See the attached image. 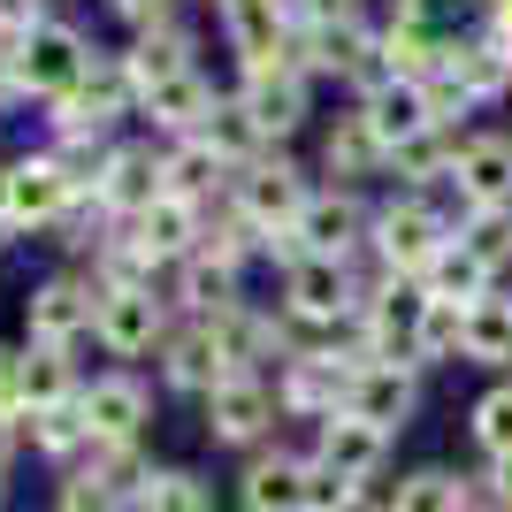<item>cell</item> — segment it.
I'll return each mask as SVG.
<instances>
[{
	"mask_svg": "<svg viewBox=\"0 0 512 512\" xmlns=\"http://www.w3.org/2000/svg\"><path fill=\"white\" fill-rule=\"evenodd\" d=\"M451 237H459V214L451 207H436L428 192H398L383 214H375L367 245H375V260H383V276H413L421 283V268L444 253Z\"/></svg>",
	"mask_w": 512,
	"mask_h": 512,
	"instance_id": "obj_1",
	"label": "cell"
},
{
	"mask_svg": "<svg viewBox=\"0 0 512 512\" xmlns=\"http://www.w3.org/2000/svg\"><path fill=\"white\" fill-rule=\"evenodd\" d=\"M77 207L69 192V176L54 169V153H23L0 169V230H46V222H62Z\"/></svg>",
	"mask_w": 512,
	"mask_h": 512,
	"instance_id": "obj_2",
	"label": "cell"
},
{
	"mask_svg": "<svg viewBox=\"0 0 512 512\" xmlns=\"http://www.w3.org/2000/svg\"><path fill=\"white\" fill-rule=\"evenodd\" d=\"M352 383H360V367L344 360V352H306V360H283L276 398H283V413H299V421H337V413L352 406Z\"/></svg>",
	"mask_w": 512,
	"mask_h": 512,
	"instance_id": "obj_3",
	"label": "cell"
},
{
	"mask_svg": "<svg viewBox=\"0 0 512 512\" xmlns=\"http://www.w3.org/2000/svg\"><path fill=\"white\" fill-rule=\"evenodd\" d=\"M130 100H138V85H130L123 54H92V69L77 77V92L54 100V123H62V138H100Z\"/></svg>",
	"mask_w": 512,
	"mask_h": 512,
	"instance_id": "obj_4",
	"label": "cell"
},
{
	"mask_svg": "<svg viewBox=\"0 0 512 512\" xmlns=\"http://www.w3.org/2000/svg\"><path fill=\"white\" fill-rule=\"evenodd\" d=\"M85 69H92V46L77 39L69 23H39V31L23 39V54H16V85L39 92V100H69Z\"/></svg>",
	"mask_w": 512,
	"mask_h": 512,
	"instance_id": "obj_5",
	"label": "cell"
},
{
	"mask_svg": "<svg viewBox=\"0 0 512 512\" xmlns=\"http://www.w3.org/2000/svg\"><path fill=\"white\" fill-rule=\"evenodd\" d=\"M283 306L299 321H314V329H337V321H360L367 291L352 283L344 260H299V268L283 276Z\"/></svg>",
	"mask_w": 512,
	"mask_h": 512,
	"instance_id": "obj_6",
	"label": "cell"
},
{
	"mask_svg": "<svg viewBox=\"0 0 512 512\" xmlns=\"http://www.w3.org/2000/svg\"><path fill=\"white\" fill-rule=\"evenodd\" d=\"M92 321H100V291L77 283V276H54L23 299V329H31V344H46V352H69Z\"/></svg>",
	"mask_w": 512,
	"mask_h": 512,
	"instance_id": "obj_7",
	"label": "cell"
},
{
	"mask_svg": "<svg viewBox=\"0 0 512 512\" xmlns=\"http://www.w3.org/2000/svg\"><path fill=\"white\" fill-rule=\"evenodd\" d=\"M283 398L268 375H230L222 390H207V436L214 444H260L268 428H276Z\"/></svg>",
	"mask_w": 512,
	"mask_h": 512,
	"instance_id": "obj_8",
	"label": "cell"
},
{
	"mask_svg": "<svg viewBox=\"0 0 512 512\" xmlns=\"http://www.w3.org/2000/svg\"><path fill=\"white\" fill-rule=\"evenodd\" d=\"M306 176L291 169V161H283V153H260V161H245V169H237V207L253 214L260 230H291V222H299L306 214Z\"/></svg>",
	"mask_w": 512,
	"mask_h": 512,
	"instance_id": "obj_9",
	"label": "cell"
},
{
	"mask_svg": "<svg viewBox=\"0 0 512 512\" xmlns=\"http://www.w3.org/2000/svg\"><path fill=\"white\" fill-rule=\"evenodd\" d=\"M451 192H459V214L467 207H512V130H482V138L459 146Z\"/></svg>",
	"mask_w": 512,
	"mask_h": 512,
	"instance_id": "obj_10",
	"label": "cell"
},
{
	"mask_svg": "<svg viewBox=\"0 0 512 512\" xmlns=\"http://www.w3.org/2000/svg\"><path fill=\"white\" fill-rule=\"evenodd\" d=\"M367 230H375V214H367L352 192H314L306 214H299V237H306L314 260H352L367 245Z\"/></svg>",
	"mask_w": 512,
	"mask_h": 512,
	"instance_id": "obj_11",
	"label": "cell"
},
{
	"mask_svg": "<svg viewBox=\"0 0 512 512\" xmlns=\"http://www.w3.org/2000/svg\"><path fill=\"white\" fill-rule=\"evenodd\" d=\"M92 337H100L115 360H138V352H153V344L169 337V306L153 299V291H115V299H100Z\"/></svg>",
	"mask_w": 512,
	"mask_h": 512,
	"instance_id": "obj_12",
	"label": "cell"
},
{
	"mask_svg": "<svg viewBox=\"0 0 512 512\" xmlns=\"http://www.w3.org/2000/svg\"><path fill=\"white\" fill-rule=\"evenodd\" d=\"M161 192H169V184H161V161H153V146H115V153H107L100 192H92V207H100V214H123V222H138V214H146Z\"/></svg>",
	"mask_w": 512,
	"mask_h": 512,
	"instance_id": "obj_13",
	"label": "cell"
},
{
	"mask_svg": "<svg viewBox=\"0 0 512 512\" xmlns=\"http://www.w3.org/2000/svg\"><path fill=\"white\" fill-rule=\"evenodd\" d=\"M153 398L138 375H100V383H85V428L92 444H138V428H146Z\"/></svg>",
	"mask_w": 512,
	"mask_h": 512,
	"instance_id": "obj_14",
	"label": "cell"
},
{
	"mask_svg": "<svg viewBox=\"0 0 512 512\" xmlns=\"http://www.w3.org/2000/svg\"><path fill=\"white\" fill-rule=\"evenodd\" d=\"M360 123L375 130V146H383V153H398L406 138L436 130V115H428V92H421V85H398V77H390V85H375V92L360 100Z\"/></svg>",
	"mask_w": 512,
	"mask_h": 512,
	"instance_id": "obj_15",
	"label": "cell"
},
{
	"mask_svg": "<svg viewBox=\"0 0 512 512\" xmlns=\"http://www.w3.org/2000/svg\"><path fill=\"white\" fill-rule=\"evenodd\" d=\"M161 375H169L176 390H199V398H207V390H222V383H230L237 367H230V352L214 344V329H207V321H192L184 337H169V344H161Z\"/></svg>",
	"mask_w": 512,
	"mask_h": 512,
	"instance_id": "obj_16",
	"label": "cell"
},
{
	"mask_svg": "<svg viewBox=\"0 0 512 512\" xmlns=\"http://www.w3.org/2000/svg\"><path fill=\"white\" fill-rule=\"evenodd\" d=\"M237 497H245V512H306V459H291V451H253Z\"/></svg>",
	"mask_w": 512,
	"mask_h": 512,
	"instance_id": "obj_17",
	"label": "cell"
},
{
	"mask_svg": "<svg viewBox=\"0 0 512 512\" xmlns=\"http://www.w3.org/2000/svg\"><path fill=\"white\" fill-rule=\"evenodd\" d=\"M321 467H337L344 482H367V474H383V459H390V436L383 428H367V421H352V413H337V421H321V451H314Z\"/></svg>",
	"mask_w": 512,
	"mask_h": 512,
	"instance_id": "obj_18",
	"label": "cell"
},
{
	"mask_svg": "<svg viewBox=\"0 0 512 512\" xmlns=\"http://www.w3.org/2000/svg\"><path fill=\"white\" fill-rule=\"evenodd\" d=\"M352 421H367V428H406L413 421V367H360V383H352Z\"/></svg>",
	"mask_w": 512,
	"mask_h": 512,
	"instance_id": "obj_19",
	"label": "cell"
},
{
	"mask_svg": "<svg viewBox=\"0 0 512 512\" xmlns=\"http://www.w3.org/2000/svg\"><path fill=\"white\" fill-rule=\"evenodd\" d=\"M130 237L146 245V260H184L199 237H207V222H199L192 199H169V192H161L146 214H138V222H130Z\"/></svg>",
	"mask_w": 512,
	"mask_h": 512,
	"instance_id": "obj_20",
	"label": "cell"
},
{
	"mask_svg": "<svg viewBox=\"0 0 512 512\" xmlns=\"http://www.w3.org/2000/svg\"><path fill=\"white\" fill-rule=\"evenodd\" d=\"M237 100L253 107L260 138H283V130H299V123H306V77H299V69H268V77H245V92H237Z\"/></svg>",
	"mask_w": 512,
	"mask_h": 512,
	"instance_id": "obj_21",
	"label": "cell"
},
{
	"mask_svg": "<svg viewBox=\"0 0 512 512\" xmlns=\"http://www.w3.org/2000/svg\"><path fill=\"white\" fill-rule=\"evenodd\" d=\"M130 85H138V100L161 85H176V77H192V39H184V23L176 31H138V46L123 54Z\"/></svg>",
	"mask_w": 512,
	"mask_h": 512,
	"instance_id": "obj_22",
	"label": "cell"
},
{
	"mask_svg": "<svg viewBox=\"0 0 512 512\" xmlns=\"http://www.w3.org/2000/svg\"><path fill=\"white\" fill-rule=\"evenodd\" d=\"M444 77H459L474 107H482V100H505V92H512V54L490 39V31H474V39L451 46V69H444Z\"/></svg>",
	"mask_w": 512,
	"mask_h": 512,
	"instance_id": "obj_23",
	"label": "cell"
},
{
	"mask_svg": "<svg viewBox=\"0 0 512 512\" xmlns=\"http://www.w3.org/2000/svg\"><path fill=\"white\" fill-rule=\"evenodd\" d=\"M459 146H467V138H459V130H421V138H406V146L390 153V169L406 176V192H436V184H451V169H459Z\"/></svg>",
	"mask_w": 512,
	"mask_h": 512,
	"instance_id": "obj_24",
	"label": "cell"
},
{
	"mask_svg": "<svg viewBox=\"0 0 512 512\" xmlns=\"http://www.w3.org/2000/svg\"><path fill=\"white\" fill-rule=\"evenodd\" d=\"M474 505H482V490L451 467H413L406 482L390 490V512H474Z\"/></svg>",
	"mask_w": 512,
	"mask_h": 512,
	"instance_id": "obj_25",
	"label": "cell"
},
{
	"mask_svg": "<svg viewBox=\"0 0 512 512\" xmlns=\"http://www.w3.org/2000/svg\"><path fill=\"white\" fill-rule=\"evenodd\" d=\"M421 291H428V299H459V306H482V299L497 291V276H490V268H482V260L467 253V245H459V237H451L444 253H436V260L421 268Z\"/></svg>",
	"mask_w": 512,
	"mask_h": 512,
	"instance_id": "obj_26",
	"label": "cell"
},
{
	"mask_svg": "<svg viewBox=\"0 0 512 512\" xmlns=\"http://www.w3.org/2000/svg\"><path fill=\"white\" fill-rule=\"evenodd\" d=\"M23 436H31V451H46V459L92 451V428H85V390H77V398H62V406H39V413H23Z\"/></svg>",
	"mask_w": 512,
	"mask_h": 512,
	"instance_id": "obj_27",
	"label": "cell"
},
{
	"mask_svg": "<svg viewBox=\"0 0 512 512\" xmlns=\"http://www.w3.org/2000/svg\"><path fill=\"white\" fill-rule=\"evenodd\" d=\"M222 176H230V161H222L207 138H184L176 153H161V184H169V199H192V207H199Z\"/></svg>",
	"mask_w": 512,
	"mask_h": 512,
	"instance_id": "obj_28",
	"label": "cell"
},
{
	"mask_svg": "<svg viewBox=\"0 0 512 512\" xmlns=\"http://www.w3.org/2000/svg\"><path fill=\"white\" fill-rule=\"evenodd\" d=\"M146 115L161 130H176V138H199L207 130V115H214V92H207V77H176V85H161V92H146Z\"/></svg>",
	"mask_w": 512,
	"mask_h": 512,
	"instance_id": "obj_29",
	"label": "cell"
},
{
	"mask_svg": "<svg viewBox=\"0 0 512 512\" xmlns=\"http://www.w3.org/2000/svg\"><path fill=\"white\" fill-rule=\"evenodd\" d=\"M459 360L512 367V299H505V291H490L482 306H467V352H459Z\"/></svg>",
	"mask_w": 512,
	"mask_h": 512,
	"instance_id": "obj_30",
	"label": "cell"
},
{
	"mask_svg": "<svg viewBox=\"0 0 512 512\" xmlns=\"http://www.w3.org/2000/svg\"><path fill=\"white\" fill-rule=\"evenodd\" d=\"M459 245H467L490 276H505L512 268V207H467L459 214Z\"/></svg>",
	"mask_w": 512,
	"mask_h": 512,
	"instance_id": "obj_31",
	"label": "cell"
},
{
	"mask_svg": "<svg viewBox=\"0 0 512 512\" xmlns=\"http://www.w3.org/2000/svg\"><path fill=\"white\" fill-rule=\"evenodd\" d=\"M321 161H329V176H375V169H390V153L375 146V130H367L360 115H344V123L321 138Z\"/></svg>",
	"mask_w": 512,
	"mask_h": 512,
	"instance_id": "obj_32",
	"label": "cell"
},
{
	"mask_svg": "<svg viewBox=\"0 0 512 512\" xmlns=\"http://www.w3.org/2000/svg\"><path fill=\"white\" fill-rule=\"evenodd\" d=\"M230 169H245V161H260V123H253V107L245 100H214V115H207V130H199Z\"/></svg>",
	"mask_w": 512,
	"mask_h": 512,
	"instance_id": "obj_33",
	"label": "cell"
},
{
	"mask_svg": "<svg viewBox=\"0 0 512 512\" xmlns=\"http://www.w3.org/2000/svg\"><path fill=\"white\" fill-rule=\"evenodd\" d=\"M467 436L482 459H512V383H490L467 406Z\"/></svg>",
	"mask_w": 512,
	"mask_h": 512,
	"instance_id": "obj_34",
	"label": "cell"
},
{
	"mask_svg": "<svg viewBox=\"0 0 512 512\" xmlns=\"http://www.w3.org/2000/svg\"><path fill=\"white\" fill-rule=\"evenodd\" d=\"M85 474L100 482V490H115L123 505H138L146 482H153V467H146V451H138V444H92V467Z\"/></svg>",
	"mask_w": 512,
	"mask_h": 512,
	"instance_id": "obj_35",
	"label": "cell"
},
{
	"mask_svg": "<svg viewBox=\"0 0 512 512\" xmlns=\"http://www.w3.org/2000/svg\"><path fill=\"white\" fill-rule=\"evenodd\" d=\"M62 398H77V383H69V352H46V344H31V352H23V413L62 406Z\"/></svg>",
	"mask_w": 512,
	"mask_h": 512,
	"instance_id": "obj_36",
	"label": "cell"
},
{
	"mask_svg": "<svg viewBox=\"0 0 512 512\" xmlns=\"http://www.w3.org/2000/svg\"><path fill=\"white\" fill-rule=\"evenodd\" d=\"M184 306H192L199 321H222V314H237V268H214L207 253L184 268Z\"/></svg>",
	"mask_w": 512,
	"mask_h": 512,
	"instance_id": "obj_37",
	"label": "cell"
},
{
	"mask_svg": "<svg viewBox=\"0 0 512 512\" xmlns=\"http://www.w3.org/2000/svg\"><path fill=\"white\" fill-rule=\"evenodd\" d=\"M130 512H214V497H207V482H199L192 467H153L146 497Z\"/></svg>",
	"mask_w": 512,
	"mask_h": 512,
	"instance_id": "obj_38",
	"label": "cell"
},
{
	"mask_svg": "<svg viewBox=\"0 0 512 512\" xmlns=\"http://www.w3.org/2000/svg\"><path fill=\"white\" fill-rule=\"evenodd\" d=\"M260 245H268V230H260V222H253L245 207H230L222 222H207V237H199V253H207L214 268H237V260H245V253H260Z\"/></svg>",
	"mask_w": 512,
	"mask_h": 512,
	"instance_id": "obj_39",
	"label": "cell"
},
{
	"mask_svg": "<svg viewBox=\"0 0 512 512\" xmlns=\"http://www.w3.org/2000/svg\"><path fill=\"white\" fill-rule=\"evenodd\" d=\"M467 352V306L459 299H428V321H421V367H444Z\"/></svg>",
	"mask_w": 512,
	"mask_h": 512,
	"instance_id": "obj_40",
	"label": "cell"
},
{
	"mask_svg": "<svg viewBox=\"0 0 512 512\" xmlns=\"http://www.w3.org/2000/svg\"><path fill=\"white\" fill-rule=\"evenodd\" d=\"M398 16L428 23V31H444V39H459V23L482 16V0H398Z\"/></svg>",
	"mask_w": 512,
	"mask_h": 512,
	"instance_id": "obj_41",
	"label": "cell"
},
{
	"mask_svg": "<svg viewBox=\"0 0 512 512\" xmlns=\"http://www.w3.org/2000/svg\"><path fill=\"white\" fill-rule=\"evenodd\" d=\"M352 497H367L360 482H344L337 467H321V459H306V512H344Z\"/></svg>",
	"mask_w": 512,
	"mask_h": 512,
	"instance_id": "obj_42",
	"label": "cell"
},
{
	"mask_svg": "<svg viewBox=\"0 0 512 512\" xmlns=\"http://www.w3.org/2000/svg\"><path fill=\"white\" fill-rule=\"evenodd\" d=\"M54 512H130V505H123L115 490H100L92 474H69V482H62V497H54Z\"/></svg>",
	"mask_w": 512,
	"mask_h": 512,
	"instance_id": "obj_43",
	"label": "cell"
},
{
	"mask_svg": "<svg viewBox=\"0 0 512 512\" xmlns=\"http://www.w3.org/2000/svg\"><path fill=\"white\" fill-rule=\"evenodd\" d=\"M367 0H291V23L299 31H329V23H360Z\"/></svg>",
	"mask_w": 512,
	"mask_h": 512,
	"instance_id": "obj_44",
	"label": "cell"
},
{
	"mask_svg": "<svg viewBox=\"0 0 512 512\" xmlns=\"http://www.w3.org/2000/svg\"><path fill=\"white\" fill-rule=\"evenodd\" d=\"M0 421H23V352H0Z\"/></svg>",
	"mask_w": 512,
	"mask_h": 512,
	"instance_id": "obj_45",
	"label": "cell"
},
{
	"mask_svg": "<svg viewBox=\"0 0 512 512\" xmlns=\"http://www.w3.org/2000/svg\"><path fill=\"white\" fill-rule=\"evenodd\" d=\"M138 31H176V0H115Z\"/></svg>",
	"mask_w": 512,
	"mask_h": 512,
	"instance_id": "obj_46",
	"label": "cell"
},
{
	"mask_svg": "<svg viewBox=\"0 0 512 512\" xmlns=\"http://www.w3.org/2000/svg\"><path fill=\"white\" fill-rule=\"evenodd\" d=\"M482 505H497V512H512V459H482Z\"/></svg>",
	"mask_w": 512,
	"mask_h": 512,
	"instance_id": "obj_47",
	"label": "cell"
},
{
	"mask_svg": "<svg viewBox=\"0 0 512 512\" xmlns=\"http://www.w3.org/2000/svg\"><path fill=\"white\" fill-rule=\"evenodd\" d=\"M16 92H23V85H16V69H8V62H0V107H8V100H16Z\"/></svg>",
	"mask_w": 512,
	"mask_h": 512,
	"instance_id": "obj_48",
	"label": "cell"
},
{
	"mask_svg": "<svg viewBox=\"0 0 512 512\" xmlns=\"http://www.w3.org/2000/svg\"><path fill=\"white\" fill-rule=\"evenodd\" d=\"M214 8H222V16H230V8H237V0H214Z\"/></svg>",
	"mask_w": 512,
	"mask_h": 512,
	"instance_id": "obj_49",
	"label": "cell"
},
{
	"mask_svg": "<svg viewBox=\"0 0 512 512\" xmlns=\"http://www.w3.org/2000/svg\"><path fill=\"white\" fill-rule=\"evenodd\" d=\"M0 505H8V474H0Z\"/></svg>",
	"mask_w": 512,
	"mask_h": 512,
	"instance_id": "obj_50",
	"label": "cell"
},
{
	"mask_svg": "<svg viewBox=\"0 0 512 512\" xmlns=\"http://www.w3.org/2000/svg\"><path fill=\"white\" fill-rule=\"evenodd\" d=\"M474 512H497V505H474Z\"/></svg>",
	"mask_w": 512,
	"mask_h": 512,
	"instance_id": "obj_51",
	"label": "cell"
}]
</instances>
